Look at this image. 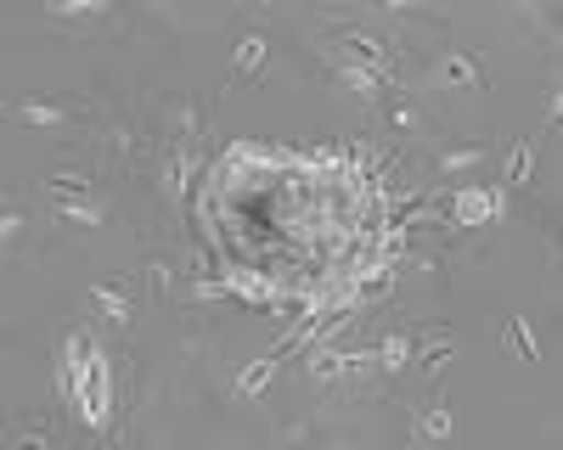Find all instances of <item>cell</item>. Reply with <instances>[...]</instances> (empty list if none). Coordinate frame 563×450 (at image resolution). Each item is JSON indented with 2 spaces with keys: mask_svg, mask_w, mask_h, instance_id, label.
Listing matches in <instances>:
<instances>
[{
  "mask_svg": "<svg viewBox=\"0 0 563 450\" xmlns=\"http://www.w3.org/2000/svg\"><path fill=\"white\" fill-rule=\"evenodd\" d=\"M192 169H198V153H186V147H164V153H153L147 180H153V192L169 203V214H186V192H192Z\"/></svg>",
  "mask_w": 563,
  "mask_h": 450,
  "instance_id": "obj_4",
  "label": "cell"
},
{
  "mask_svg": "<svg viewBox=\"0 0 563 450\" xmlns=\"http://www.w3.org/2000/svg\"><path fill=\"white\" fill-rule=\"evenodd\" d=\"M558 108H563V90L552 85V90H547V102H541V113H547V124H558Z\"/></svg>",
  "mask_w": 563,
  "mask_h": 450,
  "instance_id": "obj_23",
  "label": "cell"
},
{
  "mask_svg": "<svg viewBox=\"0 0 563 450\" xmlns=\"http://www.w3.org/2000/svg\"><path fill=\"white\" fill-rule=\"evenodd\" d=\"M530 169H536V142L525 135V142H512V158L501 169V192H525L530 187Z\"/></svg>",
  "mask_w": 563,
  "mask_h": 450,
  "instance_id": "obj_19",
  "label": "cell"
},
{
  "mask_svg": "<svg viewBox=\"0 0 563 450\" xmlns=\"http://www.w3.org/2000/svg\"><path fill=\"white\" fill-rule=\"evenodd\" d=\"M108 108H97V97H63V102H34V97H18L7 102V119L12 124H29V130H79L90 135Z\"/></svg>",
  "mask_w": 563,
  "mask_h": 450,
  "instance_id": "obj_1",
  "label": "cell"
},
{
  "mask_svg": "<svg viewBox=\"0 0 563 450\" xmlns=\"http://www.w3.org/2000/svg\"><path fill=\"white\" fill-rule=\"evenodd\" d=\"M158 130H164L169 147L198 153L203 135H209V108H203L198 97H164V102H158Z\"/></svg>",
  "mask_w": 563,
  "mask_h": 450,
  "instance_id": "obj_5",
  "label": "cell"
},
{
  "mask_svg": "<svg viewBox=\"0 0 563 450\" xmlns=\"http://www.w3.org/2000/svg\"><path fill=\"white\" fill-rule=\"evenodd\" d=\"M7 439H12V445H52L57 428H45V423H18V428H7Z\"/></svg>",
  "mask_w": 563,
  "mask_h": 450,
  "instance_id": "obj_22",
  "label": "cell"
},
{
  "mask_svg": "<svg viewBox=\"0 0 563 450\" xmlns=\"http://www.w3.org/2000/svg\"><path fill=\"white\" fill-rule=\"evenodd\" d=\"M271 439L276 445H310V439H321V417H288L271 428Z\"/></svg>",
  "mask_w": 563,
  "mask_h": 450,
  "instance_id": "obj_21",
  "label": "cell"
},
{
  "mask_svg": "<svg viewBox=\"0 0 563 450\" xmlns=\"http://www.w3.org/2000/svg\"><path fill=\"white\" fill-rule=\"evenodd\" d=\"M512 344V355H519V360H541V344H536V333L519 322V315H507V322H501V349Z\"/></svg>",
  "mask_w": 563,
  "mask_h": 450,
  "instance_id": "obj_20",
  "label": "cell"
},
{
  "mask_svg": "<svg viewBox=\"0 0 563 450\" xmlns=\"http://www.w3.org/2000/svg\"><path fill=\"white\" fill-rule=\"evenodd\" d=\"M316 79L333 90V97H350V102L366 108V113H378V102L395 90L378 68H366V63H355V57H344V52H327V63L316 68Z\"/></svg>",
  "mask_w": 563,
  "mask_h": 450,
  "instance_id": "obj_2",
  "label": "cell"
},
{
  "mask_svg": "<svg viewBox=\"0 0 563 450\" xmlns=\"http://www.w3.org/2000/svg\"><path fill=\"white\" fill-rule=\"evenodd\" d=\"M271 57V34L260 23H243L238 40H231V68H225V85H238V79H254Z\"/></svg>",
  "mask_w": 563,
  "mask_h": 450,
  "instance_id": "obj_11",
  "label": "cell"
},
{
  "mask_svg": "<svg viewBox=\"0 0 563 450\" xmlns=\"http://www.w3.org/2000/svg\"><path fill=\"white\" fill-rule=\"evenodd\" d=\"M372 349H378V378H406L411 360H417V327H411V322L384 327Z\"/></svg>",
  "mask_w": 563,
  "mask_h": 450,
  "instance_id": "obj_12",
  "label": "cell"
},
{
  "mask_svg": "<svg viewBox=\"0 0 563 450\" xmlns=\"http://www.w3.org/2000/svg\"><path fill=\"white\" fill-rule=\"evenodd\" d=\"M135 277H124V282H90V315L108 327V333H124L130 327V315H135Z\"/></svg>",
  "mask_w": 563,
  "mask_h": 450,
  "instance_id": "obj_8",
  "label": "cell"
},
{
  "mask_svg": "<svg viewBox=\"0 0 563 450\" xmlns=\"http://www.w3.org/2000/svg\"><path fill=\"white\" fill-rule=\"evenodd\" d=\"M113 220V203L102 192H85V198H45V225L57 232H102Z\"/></svg>",
  "mask_w": 563,
  "mask_h": 450,
  "instance_id": "obj_6",
  "label": "cell"
},
{
  "mask_svg": "<svg viewBox=\"0 0 563 450\" xmlns=\"http://www.w3.org/2000/svg\"><path fill=\"white\" fill-rule=\"evenodd\" d=\"M282 355H288V349H271L265 360H254L249 372H238V378H231V389H225V394H231V400H260V394L271 389V378L282 372Z\"/></svg>",
  "mask_w": 563,
  "mask_h": 450,
  "instance_id": "obj_17",
  "label": "cell"
},
{
  "mask_svg": "<svg viewBox=\"0 0 563 450\" xmlns=\"http://www.w3.org/2000/svg\"><path fill=\"white\" fill-rule=\"evenodd\" d=\"M34 232H40V220H34L23 203L7 198V209H0V243H7V259H12V254H18V259L34 254Z\"/></svg>",
  "mask_w": 563,
  "mask_h": 450,
  "instance_id": "obj_16",
  "label": "cell"
},
{
  "mask_svg": "<svg viewBox=\"0 0 563 450\" xmlns=\"http://www.w3.org/2000/svg\"><path fill=\"white\" fill-rule=\"evenodd\" d=\"M135 288L147 299H175L186 288V270H180V254L175 248H141V265H135Z\"/></svg>",
  "mask_w": 563,
  "mask_h": 450,
  "instance_id": "obj_7",
  "label": "cell"
},
{
  "mask_svg": "<svg viewBox=\"0 0 563 450\" xmlns=\"http://www.w3.org/2000/svg\"><path fill=\"white\" fill-rule=\"evenodd\" d=\"M490 158H496V142H434L429 169L440 180H456V175H479Z\"/></svg>",
  "mask_w": 563,
  "mask_h": 450,
  "instance_id": "obj_9",
  "label": "cell"
},
{
  "mask_svg": "<svg viewBox=\"0 0 563 450\" xmlns=\"http://www.w3.org/2000/svg\"><path fill=\"white\" fill-rule=\"evenodd\" d=\"M429 79H434L440 90H485V57L451 45V52L434 57V74H429Z\"/></svg>",
  "mask_w": 563,
  "mask_h": 450,
  "instance_id": "obj_10",
  "label": "cell"
},
{
  "mask_svg": "<svg viewBox=\"0 0 563 450\" xmlns=\"http://www.w3.org/2000/svg\"><path fill=\"white\" fill-rule=\"evenodd\" d=\"M299 378L310 389H344V349H333L327 338H316L305 355H299Z\"/></svg>",
  "mask_w": 563,
  "mask_h": 450,
  "instance_id": "obj_13",
  "label": "cell"
},
{
  "mask_svg": "<svg viewBox=\"0 0 563 450\" xmlns=\"http://www.w3.org/2000/svg\"><path fill=\"white\" fill-rule=\"evenodd\" d=\"M445 367H451V327H417V360H411V372L440 383Z\"/></svg>",
  "mask_w": 563,
  "mask_h": 450,
  "instance_id": "obj_14",
  "label": "cell"
},
{
  "mask_svg": "<svg viewBox=\"0 0 563 450\" xmlns=\"http://www.w3.org/2000/svg\"><path fill=\"white\" fill-rule=\"evenodd\" d=\"M406 434L411 439H451V412H445V394H429V400H411L406 405Z\"/></svg>",
  "mask_w": 563,
  "mask_h": 450,
  "instance_id": "obj_15",
  "label": "cell"
},
{
  "mask_svg": "<svg viewBox=\"0 0 563 450\" xmlns=\"http://www.w3.org/2000/svg\"><path fill=\"white\" fill-rule=\"evenodd\" d=\"M378 119H384V130L395 135V142H406V147H434L440 135H434V119H429V108H422L406 85H395L389 97L378 102Z\"/></svg>",
  "mask_w": 563,
  "mask_h": 450,
  "instance_id": "obj_3",
  "label": "cell"
},
{
  "mask_svg": "<svg viewBox=\"0 0 563 450\" xmlns=\"http://www.w3.org/2000/svg\"><path fill=\"white\" fill-rule=\"evenodd\" d=\"M45 23H68V29H102V23H119V12L108 7V0H90V7H63V0H52V7H45Z\"/></svg>",
  "mask_w": 563,
  "mask_h": 450,
  "instance_id": "obj_18",
  "label": "cell"
}]
</instances>
